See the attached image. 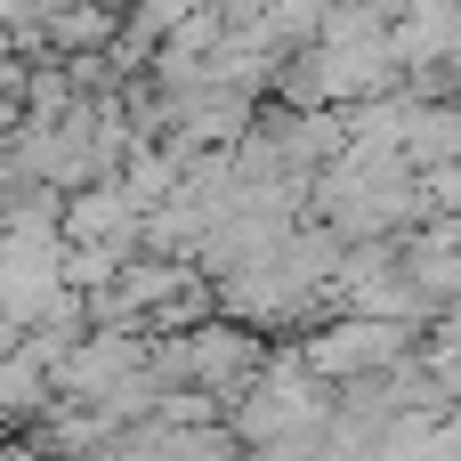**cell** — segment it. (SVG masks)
I'll return each mask as SVG.
<instances>
[{
  "mask_svg": "<svg viewBox=\"0 0 461 461\" xmlns=\"http://www.w3.org/2000/svg\"><path fill=\"white\" fill-rule=\"evenodd\" d=\"M300 357H308L324 381L348 389V381H365V373L405 365V357H413V324H405V316H365V308H348V316H332L324 332H308Z\"/></svg>",
  "mask_w": 461,
  "mask_h": 461,
  "instance_id": "cell-1",
  "label": "cell"
},
{
  "mask_svg": "<svg viewBox=\"0 0 461 461\" xmlns=\"http://www.w3.org/2000/svg\"><path fill=\"white\" fill-rule=\"evenodd\" d=\"M421 211H461V154L421 170Z\"/></svg>",
  "mask_w": 461,
  "mask_h": 461,
  "instance_id": "cell-2",
  "label": "cell"
}]
</instances>
